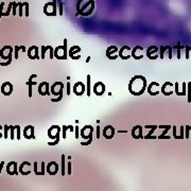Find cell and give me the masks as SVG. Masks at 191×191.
<instances>
[{
  "label": "cell",
  "mask_w": 191,
  "mask_h": 191,
  "mask_svg": "<svg viewBox=\"0 0 191 191\" xmlns=\"http://www.w3.org/2000/svg\"><path fill=\"white\" fill-rule=\"evenodd\" d=\"M148 82L147 79L141 74H136L130 80L129 83V91L133 96H141L147 90Z\"/></svg>",
  "instance_id": "1"
},
{
  "label": "cell",
  "mask_w": 191,
  "mask_h": 191,
  "mask_svg": "<svg viewBox=\"0 0 191 191\" xmlns=\"http://www.w3.org/2000/svg\"><path fill=\"white\" fill-rule=\"evenodd\" d=\"M95 0H79L77 3V15L88 17L95 10Z\"/></svg>",
  "instance_id": "2"
},
{
  "label": "cell",
  "mask_w": 191,
  "mask_h": 191,
  "mask_svg": "<svg viewBox=\"0 0 191 191\" xmlns=\"http://www.w3.org/2000/svg\"><path fill=\"white\" fill-rule=\"evenodd\" d=\"M51 95L55 96V98L51 99L52 102H59L61 100H63L64 97V83L62 82H55L51 85L50 87Z\"/></svg>",
  "instance_id": "3"
},
{
  "label": "cell",
  "mask_w": 191,
  "mask_h": 191,
  "mask_svg": "<svg viewBox=\"0 0 191 191\" xmlns=\"http://www.w3.org/2000/svg\"><path fill=\"white\" fill-rule=\"evenodd\" d=\"M81 137L83 139H86V142H82V146H88L92 142V134H93V127L91 125H84L81 129Z\"/></svg>",
  "instance_id": "4"
},
{
  "label": "cell",
  "mask_w": 191,
  "mask_h": 191,
  "mask_svg": "<svg viewBox=\"0 0 191 191\" xmlns=\"http://www.w3.org/2000/svg\"><path fill=\"white\" fill-rule=\"evenodd\" d=\"M54 57L57 59H68V49H67V39H64V45L57 46L54 49Z\"/></svg>",
  "instance_id": "5"
},
{
  "label": "cell",
  "mask_w": 191,
  "mask_h": 191,
  "mask_svg": "<svg viewBox=\"0 0 191 191\" xmlns=\"http://www.w3.org/2000/svg\"><path fill=\"white\" fill-rule=\"evenodd\" d=\"M59 134H61V127L59 125H52L48 129V137L55 140L54 142H49V146H55L59 142Z\"/></svg>",
  "instance_id": "6"
},
{
  "label": "cell",
  "mask_w": 191,
  "mask_h": 191,
  "mask_svg": "<svg viewBox=\"0 0 191 191\" xmlns=\"http://www.w3.org/2000/svg\"><path fill=\"white\" fill-rule=\"evenodd\" d=\"M56 0H52L51 2H47L44 5V14L47 16H55L57 13Z\"/></svg>",
  "instance_id": "7"
},
{
  "label": "cell",
  "mask_w": 191,
  "mask_h": 191,
  "mask_svg": "<svg viewBox=\"0 0 191 191\" xmlns=\"http://www.w3.org/2000/svg\"><path fill=\"white\" fill-rule=\"evenodd\" d=\"M13 47L12 46H3L0 49V57L5 61H9V59H13Z\"/></svg>",
  "instance_id": "8"
},
{
  "label": "cell",
  "mask_w": 191,
  "mask_h": 191,
  "mask_svg": "<svg viewBox=\"0 0 191 191\" xmlns=\"http://www.w3.org/2000/svg\"><path fill=\"white\" fill-rule=\"evenodd\" d=\"M59 165L57 164L56 162H54V160H52V162H48L47 167H46V171H47V173L49 175H51V176H54V175H56L57 173H59Z\"/></svg>",
  "instance_id": "9"
},
{
  "label": "cell",
  "mask_w": 191,
  "mask_h": 191,
  "mask_svg": "<svg viewBox=\"0 0 191 191\" xmlns=\"http://www.w3.org/2000/svg\"><path fill=\"white\" fill-rule=\"evenodd\" d=\"M147 91H148V93L150 96L155 97V96H157L159 92H160V85H159V83H157V82L150 83V84L148 85V87H147Z\"/></svg>",
  "instance_id": "10"
},
{
  "label": "cell",
  "mask_w": 191,
  "mask_h": 191,
  "mask_svg": "<svg viewBox=\"0 0 191 191\" xmlns=\"http://www.w3.org/2000/svg\"><path fill=\"white\" fill-rule=\"evenodd\" d=\"M72 91H73V93H74L75 96H77V97H81V96L84 95V92L86 91V86L84 85V83L77 82V83H74V85H73Z\"/></svg>",
  "instance_id": "11"
},
{
  "label": "cell",
  "mask_w": 191,
  "mask_h": 191,
  "mask_svg": "<svg viewBox=\"0 0 191 191\" xmlns=\"http://www.w3.org/2000/svg\"><path fill=\"white\" fill-rule=\"evenodd\" d=\"M131 52H132L131 47H129V46H122V47L119 49L118 55L121 59H129L130 57H132Z\"/></svg>",
  "instance_id": "12"
},
{
  "label": "cell",
  "mask_w": 191,
  "mask_h": 191,
  "mask_svg": "<svg viewBox=\"0 0 191 191\" xmlns=\"http://www.w3.org/2000/svg\"><path fill=\"white\" fill-rule=\"evenodd\" d=\"M92 91L95 92L96 96H98V97H101L105 93L106 91V86L103 82H97L92 87Z\"/></svg>",
  "instance_id": "13"
},
{
  "label": "cell",
  "mask_w": 191,
  "mask_h": 191,
  "mask_svg": "<svg viewBox=\"0 0 191 191\" xmlns=\"http://www.w3.org/2000/svg\"><path fill=\"white\" fill-rule=\"evenodd\" d=\"M38 93L43 97L45 96H50L51 91H50V85L48 82H41L38 84Z\"/></svg>",
  "instance_id": "14"
},
{
  "label": "cell",
  "mask_w": 191,
  "mask_h": 191,
  "mask_svg": "<svg viewBox=\"0 0 191 191\" xmlns=\"http://www.w3.org/2000/svg\"><path fill=\"white\" fill-rule=\"evenodd\" d=\"M173 87H174V84L171 82H166L164 83V85L162 86H160V92L162 93L164 96H171L173 95V92H174V90H173Z\"/></svg>",
  "instance_id": "15"
},
{
  "label": "cell",
  "mask_w": 191,
  "mask_h": 191,
  "mask_svg": "<svg viewBox=\"0 0 191 191\" xmlns=\"http://www.w3.org/2000/svg\"><path fill=\"white\" fill-rule=\"evenodd\" d=\"M147 56L149 57V59H156L159 56V48H157V46H150L147 49Z\"/></svg>",
  "instance_id": "16"
},
{
  "label": "cell",
  "mask_w": 191,
  "mask_h": 191,
  "mask_svg": "<svg viewBox=\"0 0 191 191\" xmlns=\"http://www.w3.org/2000/svg\"><path fill=\"white\" fill-rule=\"evenodd\" d=\"M118 52L119 49L117 48V46H109L106 49V57L109 59H116L117 57H119Z\"/></svg>",
  "instance_id": "17"
},
{
  "label": "cell",
  "mask_w": 191,
  "mask_h": 191,
  "mask_svg": "<svg viewBox=\"0 0 191 191\" xmlns=\"http://www.w3.org/2000/svg\"><path fill=\"white\" fill-rule=\"evenodd\" d=\"M80 52H81V47L80 46H72L68 50V56L70 59L77 61V59H79L81 57V55L79 54Z\"/></svg>",
  "instance_id": "18"
},
{
  "label": "cell",
  "mask_w": 191,
  "mask_h": 191,
  "mask_svg": "<svg viewBox=\"0 0 191 191\" xmlns=\"http://www.w3.org/2000/svg\"><path fill=\"white\" fill-rule=\"evenodd\" d=\"M27 54H28V57H29L30 59H41V57H39L38 47H37V46H31L29 49H27Z\"/></svg>",
  "instance_id": "19"
},
{
  "label": "cell",
  "mask_w": 191,
  "mask_h": 191,
  "mask_svg": "<svg viewBox=\"0 0 191 191\" xmlns=\"http://www.w3.org/2000/svg\"><path fill=\"white\" fill-rule=\"evenodd\" d=\"M102 135L105 139H107V140L113 139L115 136V127L113 126V125H106V126L103 129Z\"/></svg>",
  "instance_id": "20"
},
{
  "label": "cell",
  "mask_w": 191,
  "mask_h": 191,
  "mask_svg": "<svg viewBox=\"0 0 191 191\" xmlns=\"http://www.w3.org/2000/svg\"><path fill=\"white\" fill-rule=\"evenodd\" d=\"M131 55L134 59H141L143 57V47L142 46H135L132 49Z\"/></svg>",
  "instance_id": "21"
},
{
  "label": "cell",
  "mask_w": 191,
  "mask_h": 191,
  "mask_svg": "<svg viewBox=\"0 0 191 191\" xmlns=\"http://www.w3.org/2000/svg\"><path fill=\"white\" fill-rule=\"evenodd\" d=\"M18 166L16 162H10L7 165V173L9 175H18Z\"/></svg>",
  "instance_id": "22"
},
{
  "label": "cell",
  "mask_w": 191,
  "mask_h": 191,
  "mask_svg": "<svg viewBox=\"0 0 191 191\" xmlns=\"http://www.w3.org/2000/svg\"><path fill=\"white\" fill-rule=\"evenodd\" d=\"M23 137L26 139H35L34 135V126L33 125H27L23 129Z\"/></svg>",
  "instance_id": "23"
},
{
  "label": "cell",
  "mask_w": 191,
  "mask_h": 191,
  "mask_svg": "<svg viewBox=\"0 0 191 191\" xmlns=\"http://www.w3.org/2000/svg\"><path fill=\"white\" fill-rule=\"evenodd\" d=\"M132 137L134 139H143V135H142V126L141 125H135L132 129Z\"/></svg>",
  "instance_id": "24"
},
{
  "label": "cell",
  "mask_w": 191,
  "mask_h": 191,
  "mask_svg": "<svg viewBox=\"0 0 191 191\" xmlns=\"http://www.w3.org/2000/svg\"><path fill=\"white\" fill-rule=\"evenodd\" d=\"M1 93L5 96H11L13 93V84L10 82H5L1 85Z\"/></svg>",
  "instance_id": "25"
},
{
  "label": "cell",
  "mask_w": 191,
  "mask_h": 191,
  "mask_svg": "<svg viewBox=\"0 0 191 191\" xmlns=\"http://www.w3.org/2000/svg\"><path fill=\"white\" fill-rule=\"evenodd\" d=\"M146 129H148L150 131H149L148 135H146V136L143 137V139H158L157 136H153L152 135L154 133V131L158 129V125H146Z\"/></svg>",
  "instance_id": "26"
},
{
  "label": "cell",
  "mask_w": 191,
  "mask_h": 191,
  "mask_svg": "<svg viewBox=\"0 0 191 191\" xmlns=\"http://www.w3.org/2000/svg\"><path fill=\"white\" fill-rule=\"evenodd\" d=\"M41 170L38 171V169H37V162H34V173H35V175H36V176H44V175L46 174V165H45V162H41Z\"/></svg>",
  "instance_id": "27"
},
{
  "label": "cell",
  "mask_w": 191,
  "mask_h": 191,
  "mask_svg": "<svg viewBox=\"0 0 191 191\" xmlns=\"http://www.w3.org/2000/svg\"><path fill=\"white\" fill-rule=\"evenodd\" d=\"M26 167H31V164H30L29 162H21L20 166L18 167L19 172H20V174L23 175V176H27V175H29L30 173H31V170H29V171H26L25 170Z\"/></svg>",
  "instance_id": "28"
},
{
  "label": "cell",
  "mask_w": 191,
  "mask_h": 191,
  "mask_svg": "<svg viewBox=\"0 0 191 191\" xmlns=\"http://www.w3.org/2000/svg\"><path fill=\"white\" fill-rule=\"evenodd\" d=\"M184 49H185V47L180 43H177L176 46L173 47V52L176 54V57H177L178 59H180V57H182V51L184 50Z\"/></svg>",
  "instance_id": "29"
},
{
  "label": "cell",
  "mask_w": 191,
  "mask_h": 191,
  "mask_svg": "<svg viewBox=\"0 0 191 191\" xmlns=\"http://www.w3.org/2000/svg\"><path fill=\"white\" fill-rule=\"evenodd\" d=\"M36 77H37V74H31L30 75L29 81H28V83H27L28 86H29V93H28L29 98H32V86H33V85H37V83L33 81Z\"/></svg>",
  "instance_id": "30"
},
{
  "label": "cell",
  "mask_w": 191,
  "mask_h": 191,
  "mask_svg": "<svg viewBox=\"0 0 191 191\" xmlns=\"http://www.w3.org/2000/svg\"><path fill=\"white\" fill-rule=\"evenodd\" d=\"M63 134H62V137H63V139H66L67 137V131H70L71 133L74 131V127L72 126V125H63Z\"/></svg>",
  "instance_id": "31"
},
{
  "label": "cell",
  "mask_w": 191,
  "mask_h": 191,
  "mask_svg": "<svg viewBox=\"0 0 191 191\" xmlns=\"http://www.w3.org/2000/svg\"><path fill=\"white\" fill-rule=\"evenodd\" d=\"M65 159H66V156L63 154L61 156V162H62L61 173H62V176H65V175H66V164H65Z\"/></svg>",
  "instance_id": "32"
},
{
  "label": "cell",
  "mask_w": 191,
  "mask_h": 191,
  "mask_svg": "<svg viewBox=\"0 0 191 191\" xmlns=\"http://www.w3.org/2000/svg\"><path fill=\"white\" fill-rule=\"evenodd\" d=\"M168 48L169 46H160L159 47V59H164L165 57V53L168 52Z\"/></svg>",
  "instance_id": "33"
},
{
  "label": "cell",
  "mask_w": 191,
  "mask_h": 191,
  "mask_svg": "<svg viewBox=\"0 0 191 191\" xmlns=\"http://www.w3.org/2000/svg\"><path fill=\"white\" fill-rule=\"evenodd\" d=\"M86 81H87V85H86V93L87 96H90L91 90H90V74H87L86 77Z\"/></svg>",
  "instance_id": "34"
},
{
  "label": "cell",
  "mask_w": 191,
  "mask_h": 191,
  "mask_svg": "<svg viewBox=\"0 0 191 191\" xmlns=\"http://www.w3.org/2000/svg\"><path fill=\"white\" fill-rule=\"evenodd\" d=\"M50 49V46H41V59H45L46 57V52L49 51Z\"/></svg>",
  "instance_id": "35"
},
{
  "label": "cell",
  "mask_w": 191,
  "mask_h": 191,
  "mask_svg": "<svg viewBox=\"0 0 191 191\" xmlns=\"http://www.w3.org/2000/svg\"><path fill=\"white\" fill-rule=\"evenodd\" d=\"M17 129V125H10V137L12 140L15 138V130Z\"/></svg>",
  "instance_id": "36"
},
{
  "label": "cell",
  "mask_w": 191,
  "mask_h": 191,
  "mask_svg": "<svg viewBox=\"0 0 191 191\" xmlns=\"http://www.w3.org/2000/svg\"><path fill=\"white\" fill-rule=\"evenodd\" d=\"M20 46H15L14 47V59H19V51H20Z\"/></svg>",
  "instance_id": "37"
},
{
  "label": "cell",
  "mask_w": 191,
  "mask_h": 191,
  "mask_svg": "<svg viewBox=\"0 0 191 191\" xmlns=\"http://www.w3.org/2000/svg\"><path fill=\"white\" fill-rule=\"evenodd\" d=\"M187 96H188V103H191V82L187 83Z\"/></svg>",
  "instance_id": "38"
},
{
  "label": "cell",
  "mask_w": 191,
  "mask_h": 191,
  "mask_svg": "<svg viewBox=\"0 0 191 191\" xmlns=\"http://www.w3.org/2000/svg\"><path fill=\"white\" fill-rule=\"evenodd\" d=\"M18 3V15L23 16V9H25V3L23 2H17Z\"/></svg>",
  "instance_id": "39"
},
{
  "label": "cell",
  "mask_w": 191,
  "mask_h": 191,
  "mask_svg": "<svg viewBox=\"0 0 191 191\" xmlns=\"http://www.w3.org/2000/svg\"><path fill=\"white\" fill-rule=\"evenodd\" d=\"M12 8H13V2H10V5H9V7H8L7 11L3 12L2 16H10V13H11V11H12Z\"/></svg>",
  "instance_id": "40"
},
{
  "label": "cell",
  "mask_w": 191,
  "mask_h": 191,
  "mask_svg": "<svg viewBox=\"0 0 191 191\" xmlns=\"http://www.w3.org/2000/svg\"><path fill=\"white\" fill-rule=\"evenodd\" d=\"M191 130V125H186L185 126V138L188 139L189 138V132Z\"/></svg>",
  "instance_id": "41"
},
{
  "label": "cell",
  "mask_w": 191,
  "mask_h": 191,
  "mask_svg": "<svg viewBox=\"0 0 191 191\" xmlns=\"http://www.w3.org/2000/svg\"><path fill=\"white\" fill-rule=\"evenodd\" d=\"M23 3H25V16L29 17V15H30V11H29L30 5L28 2H23Z\"/></svg>",
  "instance_id": "42"
},
{
  "label": "cell",
  "mask_w": 191,
  "mask_h": 191,
  "mask_svg": "<svg viewBox=\"0 0 191 191\" xmlns=\"http://www.w3.org/2000/svg\"><path fill=\"white\" fill-rule=\"evenodd\" d=\"M190 50H191V46H186L185 47V51H186V53H185V56H186V59H189V52H190Z\"/></svg>",
  "instance_id": "43"
},
{
  "label": "cell",
  "mask_w": 191,
  "mask_h": 191,
  "mask_svg": "<svg viewBox=\"0 0 191 191\" xmlns=\"http://www.w3.org/2000/svg\"><path fill=\"white\" fill-rule=\"evenodd\" d=\"M172 57H173V47L169 46V48H168V59H171Z\"/></svg>",
  "instance_id": "44"
},
{
  "label": "cell",
  "mask_w": 191,
  "mask_h": 191,
  "mask_svg": "<svg viewBox=\"0 0 191 191\" xmlns=\"http://www.w3.org/2000/svg\"><path fill=\"white\" fill-rule=\"evenodd\" d=\"M3 129H5V139H8V137H9V131H10V125H5L3 126Z\"/></svg>",
  "instance_id": "45"
},
{
  "label": "cell",
  "mask_w": 191,
  "mask_h": 191,
  "mask_svg": "<svg viewBox=\"0 0 191 191\" xmlns=\"http://www.w3.org/2000/svg\"><path fill=\"white\" fill-rule=\"evenodd\" d=\"M21 138V129H20V125L17 127V135H16V139L17 140H20Z\"/></svg>",
  "instance_id": "46"
},
{
  "label": "cell",
  "mask_w": 191,
  "mask_h": 191,
  "mask_svg": "<svg viewBox=\"0 0 191 191\" xmlns=\"http://www.w3.org/2000/svg\"><path fill=\"white\" fill-rule=\"evenodd\" d=\"M17 8H18V3L13 1V16L16 15V10H17Z\"/></svg>",
  "instance_id": "47"
},
{
  "label": "cell",
  "mask_w": 191,
  "mask_h": 191,
  "mask_svg": "<svg viewBox=\"0 0 191 191\" xmlns=\"http://www.w3.org/2000/svg\"><path fill=\"white\" fill-rule=\"evenodd\" d=\"M3 7H5V2H1L0 3V19L3 15Z\"/></svg>",
  "instance_id": "48"
},
{
  "label": "cell",
  "mask_w": 191,
  "mask_h": 191,
  "mask_svg": "<svg viewBox=\"0 0 191 191\" xmlns=\"http://www.w3.org/2000/svg\"><path fill=\"white\" fill-rule=\"evenodd\" d=\"M74 132H75V139H79L80 133H79V126H77V125L74 127Z\"/></svg>",
  "instance_id": "49"
},
{
  "label": "cell",
  "mask_w": 191,
  "mask_h": 191,
  "mask_svg": "<svg viewBox=\"0 0 191 191\" xmlns=\"http://www.w3.org/2000/svg\"><path fill=\"white\" fill-rule=\"evenodd\" d=\"M11 63H12V59H9V61H5V63H0V66H9Z\"/></svg>",
  "instance_id": "50"
},
{
  "label": "cell",
  "mask_w": 191,
  "mask_h": 191,
  "mask_svg": "<svg viewBox=\"0 0 191 191\" xmlns=\"http://www.w3.org/2000/svg\"><path fill=\"white\" fill-rule=\"evenodd\" d=\"M67 169H68V172H67V174H68V175H71V173H72V171H71V162H68V166H67Z\"/></svg>",
  "instance_id": "51"
},
{
  "label": "cell",
  "mask_w": 191,
  "mask_h": 191,
  "mask_svg": "<svg viewBox=\"0 0 191 191\" xmlns=\"http://www.w3.org/2000/svg\"><path fill=\"white\" fill-rule=\"evenodd\" d=\"M71 89H70V82H67V95H70Z\"/></svg>",
  "instance_id": "52"
},
{
  "label": "cell",
  "mask_w": 191,
  "mask_h": 191,
  "mask_svg": "<svg viewBox=\"0 0 191 191\" xmlns=\"http://www.w3.org/2000/svg\"><path fill=\"white\" fill-rule=\"evenodd\" d=\"M96 136H97V138H100V126H97V134H96Z\"/></svg>",
  "instance_id": "53"
},
{
  "label": "cell",
  "mask_w": 191,
  "mask_h": 191,
  "mask_svg": "<svg viewBox=\"0 0 191 191\" xmlns=\"http://www.w3.org/2000/svg\"><path fill=\"white\" fill-rule=\"evenodd\" d=\"M157 138L158 139H170V136H160V135H159Z\"/></svg>",
  "instance_id": "54"
},
{
  "label": "cell",
  "mask_w": 191,
  "mask_h": 191,
  "mask_svg": "<svg viewBox=\"0 0 191 191\" xmlns=\"http://www.w3.org/2000/svg\"><path fill=\"white\" fill-rule=\"evenodd\" d=\"M3 167H5V162H1V164H0V174H1V171H2Z\"/></svg>",
  "instance_id": "55"
},
{
  "label": "cell",
  "mask_w": 191,
  "mask_h": 191,
  "mask_svg": "<svg viewBox=\"0 0 191 191\" xmlns=\"http://www.w3.org/2000/svg\"><path fill=\"white\" fill-rule=\"evenodd\" d=\"M20 49H21V51H23V52H26V51H27V49H26L25 46H20Z\"/></svg>",
  "instance_id": "56"
},
{
  "label": "cell",
  "mask_w": 191,
  "mask_h": 191,
  "mask_svg": "<svg viewBox=\"0 0 191 191\" xmlns=\"http://www.w3.org/2000/svg\"><path fill=\"white\" fill-rule=\"evenodd\" d=\"M2 129H3V126H1V125H0V130H2ZM2 136H3V134L0 132V138H2Z\"/></svg>",
  "instance_id": "57"
}]
</instances>
